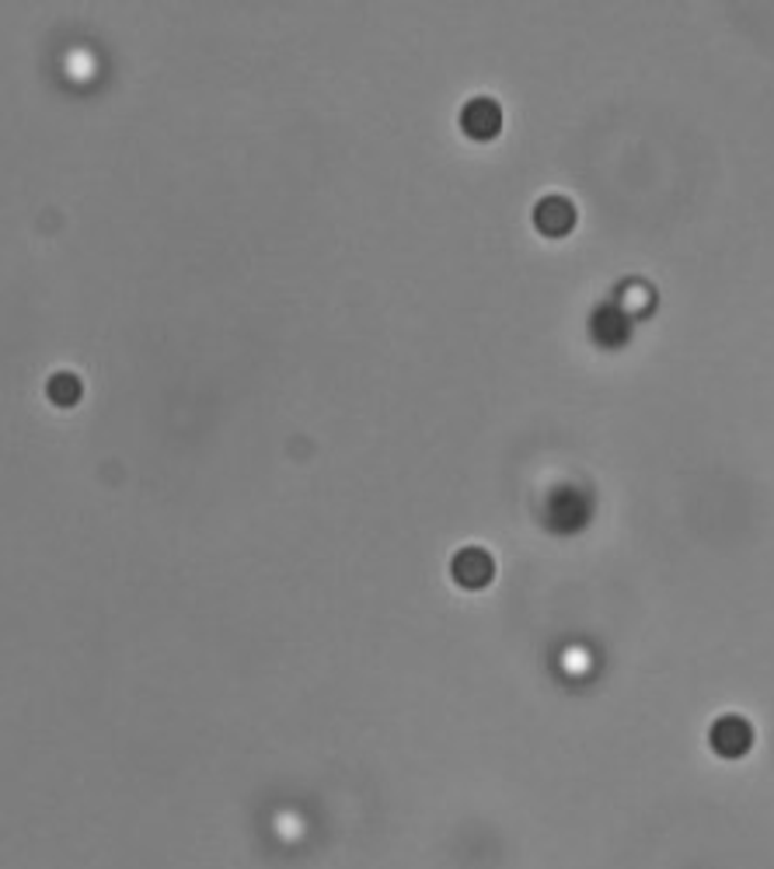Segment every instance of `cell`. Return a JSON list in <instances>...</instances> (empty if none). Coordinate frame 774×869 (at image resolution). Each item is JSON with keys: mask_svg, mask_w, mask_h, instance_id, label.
I'll use <instances>...</instances> for the list:
<instances>
[{"mask_svg": "<svg viewBox=\"0 0 774 869\" xmlns=\"http://www.w3.org/2000/svg\"><path fill=\"white\" fill-rule=\"evenodd\" d=\"M709 744H712V750L715 755H722V758H744L747 750H750V744H753V727L744 720V716H719V720L712 723V730H709Z\"/></svg>", "mask_w": 774, "mask_h": 869, "instance_id": "cell-1", "label": "cell"}, {"mask_svg": "<svg viewBox=\"0 0 774 869\" xmlns=\"http://www.w3.org/2000/svg\"><path fill=\"white\" fill-rule=\"evenodd\" d=\"M492 573H496V562H492L489 551L478 548V545L461 548L458 556H453V562H450V576L464 591H482L485 583L492 580Z\"/></svg>", "mask_w": 774, "mask_h": 869, "instance_id": "cell-2", "label": "cell"}, {"mask_svg": "<svg viewBox=\"0 0 774 869\" xmlns=\"http://www.w3.org/2000/svg\"><path fill=\"white\" fill-rule=\"evenodd\" d=\"M461 129L467 133L471 140H492L496 133L502 129V109L492 98H471V102L461 109Z\"/></svg>", "mask_w": 774, "mask_h": 869, "instance_id": "cell-3", "label": "cell"}, {"mask_svg": "<svg viewBox=\"0 0 774 869\" xmlns=\"http://www.w3.org/2000/svg\"><path fill=\"white\" fill-rule=\"evenodd\" d=\"M534 227L548 234V238H565V234L576 227V207H572L565 196H545L541 203L534 207Z\"/></svg>", "mask_w": 774, "mask_h": 869, "instance_id": "cell-4", "label": "cell"}, {"mask_svg": "<svg viewBox=\"0 0 774 869\" xmlns=\"http://www.w3.org/2000/svg\"><path fill=\"white\" fill-rule=\"evenodd\" d=\"M594 336H597V343H625V336H628L625 314H621L617 308H600L594 314Z\"/></svg>", "mask_w": 774, "mask_h": 869, "instance_id": "cell-5", "label": "cell"}, {"mask_svg": "<svg viewBox=\"0 0 774 869\" xmlns=\"http://www.w3.org/2000/svg\"><path fill=\"white\" fill-rule=\"evenodd\" d=\"M46 395H49V402H57V406H77L80 402V381L74 374H53L46 384Z\"/></svg>", "mask_w": 774, "mask_h": 869, "instance_id": "cell-6", "label": "cell"}]
</instances>
